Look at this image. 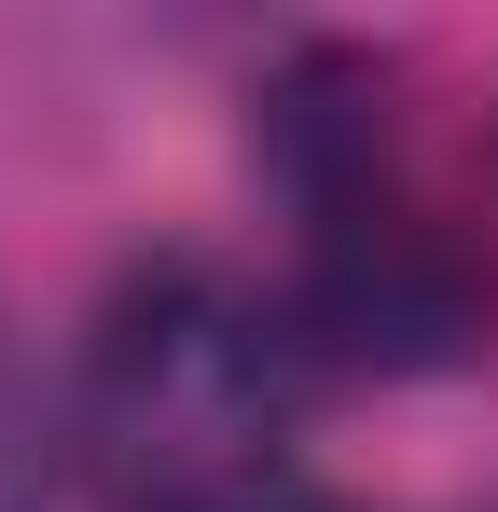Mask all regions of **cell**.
<instances>
[{
    "label": "cell",
    "mask_w": 498,
    "mask_h": 512,
    "mask_svg": "<svg viewBox=\"0 0 498 512\" xmlns=\"http://www.w3.org/2000/svg\"><path fill=\"white\" fill-rule=\"evenodd\" d=\"M319 416V346L291 291L208 250L125 263L70 360V457L97 512H291Z\"/></svg>",
    "instance_id": "6da1fadb"
},
{
    "label": "cell",
    "mask_w": 498,
    "mask_h": 512,
    "mask_svg": "<svg viewBox=\"0 0 498 512\" xmlns=\"http://www.w3.org/2000/svg\"><path fill=\"white\" fill-rule=\"evenodd\" d=\"M291 512H346V499H291Z\"/></svg>",
    "instance_id": "3957f363"
},
{
    "label": "cell",
    "mask_w": 498,
    "mask_h": 512,
    "mask_svg": "<svg viewBox=\"0 0 498 512\" xmlns=\"http://www.w3.org/2000/svg\"><path fill=\"white\" fill-rule=\"evenodd\" d=\"M0 512H42V429L14 402V374H0Z\"/></svg>",
    "instance_id": "7a4b0ae2"
}]
</instances>
